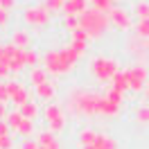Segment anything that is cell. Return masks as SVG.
<instances>
[{
	"label": "cell",
	"mask_w": 149,
	"mask_h": 149,
	"mask_svg": "<svg viewBox=\"0 0 149 149\" xmlns=\"http://www.w3.org/2000/svg\"><path fill=\"white\" fill-rule=\"evenodd\" d=\"M7 102H0V120H5V118H7Z\"/></svg>",
	"instance_id": "28"
},
{
	"label": "cell",
	"mask_w": 149,
	"mask_h": 149,
	"mask_svg": "<svg viewBox=\"0 0 149 149\" xmlns=\"http://www.w3.org/2000/svg\"><path fill=\"white\" fill-rule=\"evenodd\" d=\"M29 81L34 84V88L41 84H45L47 81V70L43 65H36V68H32V72H29Z\"/></svg>",
	"instance_id": "13"
},
{
	"label": "cell",
	"mask_w": 149,
	"mask_h": 149,
	"mask_svg": "<svg viewBox=\"0 0 149 149\" xmlns=\"http://www.w3.org/2000/svg\"><path fill=\"white\" fill-rule=\"evenodd\" d=\"M109 23H113L120 29H129L131 27V16L127 9H111L109 11Z\"/></svg>",
	"instance_id": "8"
},
{
	"label": "cell",
	"mask_w": 149,
	"mask_h": 149,
	"mask_svg": "<svg viewBox=\"0 0 149 149\" xmlns=\"http://www.w3.org/2000/svg\"><path fill=\"white\" fill-rule=\"evenodd\" d=\"M20 149H38V142H36V140H32V138H23Z\"/></svg>",
	"instance_id": "24"
},
{
	"label": "cell",
	"mask_w": 149,
	"mask_h": 149,
	"mask_svg": "<svg viewBox=\"0 0 149 149\" xmlns=\"http://www.w3.org/2000/svg\"><path fill=\"white\" fill-rule=\"evenodd\" d=\"M5 122L16 131L20 127V122H23V115H20V111H9V113H7V118H5Z\"/></svg>",
	"instance_id": "17"
},
{
	"label": "cell",
	"mask_w": 149,
	"mask_h": 149,
	"mask_svg": "<svg viewBox=\"0 0 149 149\" xmlns=\"http://www.w3.org/2000/svg\"><path fill=\"white\" fill-rule=\"evenodd\" d=\"M145 100H147V102H149V86H147V88H145Z\"/></svg>",
	"instance_id": "30"
},
{
	"label": "cell",
	"mask_w": 149,
	"mask_h": 149,
	"mask_svg": "<svg viewBox=\"0 0 149 149\" xmlns=\"http://www.w3.org/2000/svg\"><path fill=\"white\" fill-rule=\"evenodd\" d=\"M5 23H7V11H5V9H0V27H2Z\"/></svg>",
	"instance_id": "29"
},
{
	"label": "cell",
	"mask_w": 149,
	"mask_h": 149,
	"mask_svg": "<svg viewBox=\"0 0 149 149\" xmlns=\"http://www.w3.org/2000/svg\"><path fill=\"white\" fill-rule=\"evenodd\" d=\"M32 131H34V120L23 118V122H20V127L16 129V133H18V136H23V138H29V136H32Z\"/></svg>",
	"instance_id": "16"
},
{
	"label": "cell",
	"mask_w": 149,
	"mask_h": 149,
	"mask_svg": "<svg viewBox=\"0 0 149 149\" xmlns=\"http://www.w3.org/2000/svg\"><path fill=\"white\" fill-rule=\"evenodd\" d=\"M18 111H20V115H23V118H27V120H36V118H38V106H36V102H25Z\"/></svg>",
	"instance_id": "15"
},
{
	"label": "cell",
	"mask_w": 149,
	"mask_h": 149,
	"mask_svg": "<svg viewBox=\"0 0 149 149\" xmlns=\"http://www.w3.org/2000/svg\"><path fill=\"white\" fill-rule=\"evenodd\" d=\"M36 142L43 149H59V140H56V136L52 131H41L36 136Z\"/></svg>",
	"instance_id": "9"
},
{
	"label": "cell",
	"mask_w": 149,
	"mask_h": 149,
	"mask_svg": "<svg viewBox=\"0 0 149 149\" xmlns=\"http://www.w3.org/2000/svg\"><path fill=\"white\" fill-rule=\"evenodd\" d=\"M106 23H109V16H104L97 9H88L79 16V29H84L88 36H100V32H104Z\"/></svg>",
	"instance_id": "2"
},
{
	"label": "cell",
	"mask_w": 149,
	"mask_h": 149,
	"mask_svg": "<svg viewBox=\"0 0 149 149\" xmlns=\"http://www.w3.org/2000/svg\"><path fill=\"white\" fill-rule=\"evenodd\" d=\"M11 70H9V65L5 63V61H0V77H7Z\"/></svg>",
	"instance_id": "27"
},
{
	"label": "cell",
	"mask_w": 149,
	"mask_h": 149,
	"mask_svg": "<svg viewBox=\"0 0 149 149\" xmlns=\"http://www.w3.org/2000/svg\"><path fill=\"white\" fill-rule=\"evenodd\" d=\"M133 11L138 14L140 20L149 18V2H136V7H133Z\"/></svg>",
	"instance_id": "18"
},
{
	"label": "cell",
	"mask_w": 149,
	"mask_h": 149,
	"mask_svg": "<svg viewBox=\"0 0 149 149\" xmlns=\"http://www.w3.org/2000/svg\"><path fill=\"white\" fill-rule=\"evenodd\" d=\"M43 115H45L47 120V127H50V131L52 133H56V131H61L65 127V120H63V111H61V106L59 104H47L45 111H43Z\"/></svg>",
	"instance_id": "4"
},
{
	"label": "cell",
	"mask_w": 149,
	"mask_h": 149,
	"mask_svg": "<svg viewBox=\"0 0 149 149\" xmlns=\"http://www.w3.org/2000/svg\"><path fill=\"white\" fill-rule=\"evenodd\" d=\"M7 91H9V100L16 104L18 109H20L25 102H29L27 88H25L23 84H18V81H14V79H11V81H7Z\"/></svg>",
	"instance_id": "7"
},
{
	"label": "cell",
	"mask_w": 149,
	"mask_h": 149,
	"mask_svg": "<svg viewBox=\"0 0 149 149\" xmlns=\"http://www.w3.org/2000/svg\"><path fill=\"white\" fill-rule=\"evenodd\" d=\"M97 138H100V133H95L93 129H84L81 133H79V145L81 147H93L95 142H97Z\"/></svg>",
	"instance_id": "14"
},
{
	"label": "cell",
	"mask_w": 149,
	"mask_h": 149,
	"mask_svg": "<svg viewBox=\"0 0 149 149\" xmlns=\"http://www.w3.org/2000/svg\"><path fill=\"white\" fill-rule=\"evenodd\" d=\"M63 0H45V5H43V7H45L47 11H61L63 9Z\"/></svg>",
	"instance_id": "19"
},
{
	"label": "cell",
	"mask_w": 149,
	"mask_h": 149,
	"mask_svg": "<svg viewBox=\"0 0 149 149\" xmlns=\"http://www.w3.org/2000/svg\"><path fill=\"white\" fill-rule=\"evenodd\" d=\"M36 97L43 100V102H52V100H54V84H52V81H45V84L36 86Z\"/></svg>",
	"instance_id": "11"
},
{
	"label": "cell",
	"mask_w": 149,
	"mask_h": 149,
	"mask_svg": "<svg viewBox=\"0 0 149 149\" xmlns=\"http://www.w3.org/2000/svg\"><path fill=\"white\" fill-rule=\"evenodd\" d=\"M0 136H11V127L5 120H0Z\"/></svg>",
	"instance_id": "26"
},
{
	"label": "cell",
	"mask_w": 149,
	"mask_h": 149,
	"mask_svg": "<svg viewBox=\"0 0 149 149\" xmlns=\"http://www.w3.org/2000/svg\"><path fill=\"white\" fill-rule=\"evenodd\" d=\"M23 18H25V23L34 25V27H43V25H47V20H50V11L43 5L41 7H27L25 14H23Z\"/></svg>",
	"instance_id": "5"
},
{
	"label": "cell",
	"mask_w": 149,
	"mask_h": 149,
	"mask_svg": "<svg viewBox=\"0 0 149 149\" xmlns=\"http://www.w3.org/2000/svg\"><path fill=\"white\" fill-rule=\"evenodd\" d=\"M63 11H65V16H81L86 11V0H68L63 5Z\"/></svg>",
	"instance_id": "10"
},
{
	"label": "cell",
	"mask_w": 149,
	"mask_h": 149,
	"mask_svg": "<svg viewBox=\"0 0 149 149\" xmlns=\"http://www.w3.org/2000/svg\"><path fill=\"white\" fill-rule=\"evenodd\" d=\"M14 147V138L11 136H0V149H11Z\"/></svg>",
	"instance_id": "23"
},
{
	"label": "cell",
	"mask_w": 149,
	"mask_h": 149,
	"mask_svg": "<svg viewBox=\"0 0 149 149\" xmlns=\"http://www.w3.org/2000/svg\"><path fill=\"white\" fill-rule=\"evenodd\" d=\"M0 102H9V91H7V81H0Z\"/></svg>",
	"instance_id": "25"
},
{
	"label": "cell",
	"mask_w": 149,
	"mask_h": 149,
	"mask_svg": "<svg viewBox=\"0 0 149 149\" xmlns=\"http://www.w3.org/2000/svg\"><path fill=\"white\" fill-rule=\"evenodd\" d=\"M95 2V9L97 11H111V2L113 0H93Z\"/></svg>",
	"instance_id": "22"
},
{
	"label": "cell",
	"mask_w": 149,
	"mask_h": 149,
	"mask_svg": "<svg viewBox=\"0 0 149 149\" xmlns=\"http://www.w3.org/2000/svg\"><path fill=\"white\" fill-rule=\"evenodd\" d=\"M136 118L140 122H149V106H138L136 109Z\"/></svg>",
	"instance_id": "21"
},
{
	"label": "cell",
	"mask_w": 149,
	"mask_h": 149,
	"mask_svg": "<svg viewBox=\"0 0 149 149\" xmlns=\"http://www.w3.org/2000/svg\"><path fill=\"white\" fill-rule=\"evenodd\" d=\"M136 34H138V36H149V18H145V20H138Z\"/></svg>",
	"instance_id": "20"
},
{
	"label": "cell",
	"mask_w": 149,
	"mask_h": 149,
	"mask_svg": "<svg viewBox=\"0 0 149 149\" xmlns=\"http://www.w3.org/2000/svg\"><path fill=\"white\" fill-rule=\"evenodd\" d=\"M11 45L18 47V50H27V45H29V34L25 32V29L14 32V34H11Z\"/></svg>",
	"instance_id": "12"
},
{
	"label": "cell",
	"mask_w": 149,
	"mask_h": 149,
	"mask_svg": "<svg viewBox=\"0 0 149 149\" xmlns=\"http://www.w3.org/2000/svg\"><path fill=\"white\" fill-rule=\"evenodd\" d=\"M74 61H77V54H74L72 50H70V45H68V47H61V50L47 52L45 59H43V63H45L43 68H45L47 72L61 74V72H65V70H70Z\"/></svg>",
	"instance_id": "1"
},
{
	"label": "cell",
	"mask_w": 149,
	"mask_h": 149,
	"mask_svg": "<svg viewBox=\"0 0 149 149\" xmlns=\"http://www.w3.org/2000/svg\"><path fill=\"white\" fill-rule=\"evenodd\" d=\"M93 72L97 79H102V81H109V79H113L115 74L120 72L118 70V63L113 61V59H95L93 61Z\"/></svg>",
	"instance_id": "3"
},
{
	"label": "cell",
	"mask_w": 149,
	"mask_h": 149,
	"mask_svg": "<svg viewBox=\"0 0 149 149\" xmlns=\"http://www.w3.org/2000/svg\"><path fill=\"white\" fill-rule=\"evenodd\" d=\"M127 74V84H129L131 91H140L142 86H145V77H147V70H145V65L138 63V65H131L124 70Z\"/></svg>",
	"instance_id": "6"
}]
</instances>
